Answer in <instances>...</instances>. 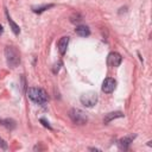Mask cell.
Segmentation results:
<instances>
[{
	"instance_id": "1",
	"label": "cell",
	"mask_w": 152,
	"mask_h": 152,
	"mask_svg": "<svg viewBox=\"0 0 152 152\" xmlns=\"http://www.w3.org/2000/svg\"><path fill=\"white\" fill-rule=\"evenodd\" d=\"M27 96L32 102H34L37 104H40V106H43V104H45L48 102L46 91L44 89H42V88H38V87L28 88L27 89Z\"/></svg>"
},
{
	"instance_id": "2",
	"label": "cell",
	"mask_w": 152,
	"mask_h": 152,
	"mask_svg": "<svg viewBox=\"0 0 152 152\" xmlns=\"http://www.w3.org/2000/svg\"><path fill=\"white\" fill-rule=\"evenodd\" d=\"M5 57H6V63L10 68L14 69L19 65L20 63V55L19 51L17 50V48L8 45L5 48Z\"/></svg>"
},
{
	"instance_id": "3",
	"label": "cell",
	"mask_w": 152,
	"mask_h": 152,
	"mask_svg": "<svg viewBox=\"0 0 152 152\" xmlns=\"http://www.w3.org/2000/svg\"><path fill=\"white\" fill-rule=\"evenodd\" d=\"M69 118L76 125H86L88 121L87 114L78 108H71L69 110Z\"/></svg>"
},
{
	"instance_id": "4",
	"label": "cell",
	"mask_w": 152,
	"mask_h": 152,
	"mask_svg": "<svg viewBox=\"0 0 152 152\" xmlns=\"http://www.w3.org/2000/svg\"><path fill=\"white\" fill-rule=\"evenodd\" d=\"M80 101L86 107H93L97 102V94L95 91H87V93L81 95Z\"/></svg>"
},
{
	"instance_id": "5",
	"label": "cell",
	"mask_w": 152,
	"mask_h": 152,
	"mask_svg": "<svg viewBox=\"0 0 152 152\" xmlns=\"http://www.w3.org/2000/svg\"><path fill=\"white\" fill-rule=\"evenodd\" d=\"M121 62H122V56L119 52L113 51V52L108 53V56H107V64H108V66L116 68V66H119L121 64Z\"/></svg>"
},
{
	"instance_id": "6",
	"label": "cell",
	"mask_w": 152,
	"mask_h": 152,
	"mask_svg": "<svg viewBox=\"0 0 152 152\" xmlns=\"http://www.w3.org/2000/svg\"><path fill=\"white\" fill-rule=\"evenodd\" d=\"M115 87H116V81L114 78H112V77H107L102 82L101 90L104 94H110V93H113V90L115 89Z\"/></svg>"
},
{
	"instance_id": "7",
	"label": "cell",
	"mask_w": 152,
	"mask_h": 152,
	"mask_svg": "<svg viewBox=\"0 0 152 152\" xmlns=\"http://www.w3.org/2000/svg\"><path fill=\"white\" fill-rule=\"evenodd\" d=\"M135 138H137V134H128V135L121 138V139L118 141L119 148H120V150H124V151L128 150L129 146H131V144L133 142V140H134Z\"/></svg>"
},
{
	"instance_id": "8",
	"label": "cell",
	"mask_w": 152,
	"mask_h": 152,
	"mask_svg": "<svg viewBox=\"0 0 152 152\" xmlns=\"http://www.w3.org/2000/svg\"><path fill=\"white\" fill-rule=\"evenodd\" d=\"M69 40H70V38H69L68 36L62 37V38L58 40V43H57V49H58V51H59L61 55H64V53H65L66 48H68V45H69Z\"/></svg>"
},
{
	"instance_id": "9",
	"label": "cell",
	"mask_w": 152,
	"mask_h": 152,
	"mask_svg": "<svg viewBox=\"0 0 152 152\" xmlns=\"http://www.w3.org/2000/svg\"><path fill=\"white\" fill-rule=\"evenodd\" d=\"M122 116H124V113H122V112H110V113H108V114L104 115V118H103V124L108 125L110 121H113V120H115V119H118V118H122Z\"/></svg>"
},
{
	"instance_id": "10",
	"label": "cell",
	"mask_w": 152,
	"mask_h": 152,
	"mask_svg": "<svg viewBox=\"0 0 152 152\" xmlns=\"http://www.w3.org/2000/svg\"><path fill=\"white\" fill-rule=\"evenodd\" d=\"M5 13H6V18H7V21H8L10 26H11V30L13 31V33H14V34H19V33H20V27H19V25H18L15 21H13V19H12V18H11V15L8 14L7 10L5 11Z\"/></svg>"
},
{
	"instance_id": "11",
	"label": "cell",
	"mask_w": 152,
	"mask_h": 152,
	"mask_svg": "<svg viewBox=\"0 0 152 152\" xmlns=\"http://www.w3.org/2000/svg\"><path fill=\"white\" fill-rule=\"evenodd\" d=\"M75 32L80 37H88V36H90V30L86 25H78V26H76Z\"/></svg>"
},
{
	"instance_id": "12",
	"label": "cell",
	"mask_w": 152,
	"mask_h": 152,
	"mask_svg": "<svg viewBox=\"0 0 152 152\" xmlns=\"http://www.w3.org/2000/svg\"><path fill=\"white\" fill-rule=\"evenodd\" d=\"M53 6H55L53 4H48V5H43V6H33V7H32V11H33L34 13L40 14V13L45 12L46 10H49V8L53 7Z\"/></svg>"
},
{
	"instance_id": "13",
	"label": "cell",
	"mask_w": 152,
	"mask_h": 152,
	"mask_svg": "<svg viewBox=\"0 0 152 152\" xmlns=\"http://www.w3.org/2000/svg\"><path fill=\"white\" fill-rule=\"evenodd\" d=\"M0 124H1L2 126H5L6 128H10V129L14 128V126H15V122H14L13 120H11V119H5V120L0 119Z\"/></svg>"
},
{
	"instance_id": "14",
	"label": "cell",
	"mask_w": 152,
	"mask_h": 152,
	"mask_svg": "<svg viewBox=\"0 0 152 152\" xmlns=\"http://www.w3.org/2000/svg\"><path fill=\"white\" fill-rule=\"evenodd\" d=\"M81 20H82V15H81L80 13H74V14L70 17V21L74 23V24H75V23H80Z\"/></svg>"
},
{
	"instance_id": "15",
	"label": "cell",
	"mask_w": 152,
	"mask_h": 152,
	"mask_svg": "<svg viewBox=\"0 0 152 152\" xmlns=\"http://www.w3.org/2000/svg\"><path fill=\"white\" fill-rule=\"evenodd\" d=\"M39 121H40V124L44 126V127H46L48 129H52V127H51V125L49 124V121H46L45 119H43V118H40L39 119Z\"/></svg>"
},
{
	"instance_id": "16",
	"label": "cell",
	"mask_w": 152,
	"mask_h": 152,
	"mask_svg": "<svg viewBox=\"0 0 152 152\" xmlns=\"http://www.w3.org/2000/svg\"><path fill=\"white\" fill-rule=\"evenodd\" d=\"M0 148H1V150H7V148H8L7 142H6L1 137H0Z\"/></svg>"
},
{
	"instance_id": "17",
	"label": "cell",
	"mask_w": 152,
	"mask_h": 152,
	"mask_svg": "<svg viewBox=\"0 0 152 152\" xmlns=\"http://www.w3.org/2000/svg\"><path fill=\"white\" fill-rule=\"evenodd\" d=\"M62 65V62H58V64H55V68H53V72L55 74H57L58 72V70H59V66Z\"/></svg>"
},
{
	"instance_id": "18",
	"label": "cell",
	"mask_w": 152,
	"mask_h": 152,
	"mask_svg": "<svg viewBox=\"0 0 152 152\" xmlns=\"http://www.w3.org/2000/svg\"><path fill=\"white\" fill-rule=\"evenodd\" d=\"M89 150H91V151H101L100 148H96V147H89Z\"/></svg>"
},
{
	"instance_id": "19",
	"label": "cell",
	"mask_w": 152,
	"mask_h": 152,
	"mask_svg": "<svg viewBox=\"0 0 152 152\" xmlns=\"http://www.w3.org/2000/svg\"><path fill=\"white\" fill-rule=\"evenodd\" d=\"M2 32H4V28H2V26L0 25V34H2Z\"/></svg>"
}]
</instances>
